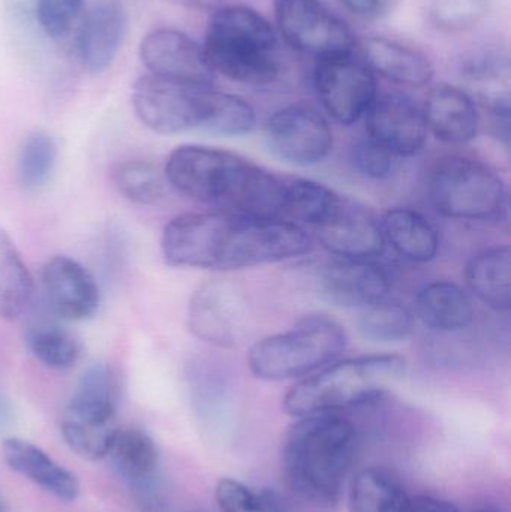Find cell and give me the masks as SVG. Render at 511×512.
Returning <instances> with one entry per match:
<instances>
[{
	"label": "cell",
	"instance_id": "cell-8",
	"mask_svg": "<svg viewBox=\"0 0 511 512\" xmlns=\"http://www.w3.org/2000/svg\"><path fill=\"white\" fill-rule=\"evenodd\" d=\"M120 399L119 376L108 364H95L78 381L62 417V435L78 456L92 462L110 453Z\"/></svg>",
	"mask_w": 511,
	"mask_h": 512
},
{
	"label": "cell",
	"instance_id": "cell-23",
	"mask_svg": "<svg viewBox=\"0 0 511 512\" xmlns=\"http://www.w3.org/2000/svg\"><path fill=\"white\" fill-rule=\"evenodd\" d=\"M462 75L483 107L497 119H510V60L506 51L480 48L462 62Z\"/></svg>",
	"mask_w": 511,
	"mask_h": 512
},
{
	"label": "cell",
	"instance_id": "cell-19",
	"mask_svg": "<svg viewBox=\"0 0 511 512\" xmlns=\"http://www.w3.org/2000/svg\"><path fill=\"white\" fill-rule=\"evenodd\" d=\"M128 15L120 0H99L84 17L77 36L78 59L86 71L110 68L125 41Z\"/></svg>",
	"mask_w": 511,
	"mask_h": 512
},
{
	"label": "cell",
	"instance_id": "cell-16",
	"mask_svg": "<svg viewBox=\"0 0 511 512\" xmlns=\"http://www.w3.org/2000/svg\"><path fill=\"white\" fill-rule=\"evenodd\" d=\"M321 294L345 309H366L386 300L389 274L368 259L339 258L329 262L318 277Z\"/></svg>",
	"mask_w": 511,
	"mask_h": 512
},
{
	"label": "cell",
	"instance_id": "cell-43",
	"mask_svg": "<svg viewBox=\"0 0 511 512\" xmlns=\"http://www.w3.org/2000/svg\"><path fill=\"white\" fill-rule=\"evenodd\" d=\"M474 512H503V511L498 510L497 507H483V508H479V510H476Z\"/></svg>",
	"mask_w": 511,
	"mask_h": 512
},
{
	"label": "cell",
	"instance_id": "cell-26",
	"mask_svg": "<svg viewBox=\"0 0 511 512\" xmlns=\"http://www.w3.org/2000/svg\"><path fill=\"white\" fill-rule=\"evenodd\" d=\"M471 291L498 312L511 304V254L509 246L486 249L468 262L465 270Z\"/></svg>",
	"mask_w": 511,
	"mask_h": 512
},
{
	"label": "cell",
	"instance_id": "cell-35",
	"mask_svg": "<svg viewBox=\"0 0 511 512\" xmlns=\"http://www.w3.org/2000/svg\"><path fill=\"white\" fill-rule=\"evenodd\" d=\"M222 512H294L281 495L255 490L233 478H222L215 490Z\"/></svg>",
	"mask_w": 511,
	"mask_h": 512
},
{
	"label": "cell",
	"instance_id": "cell-12",
	"mask_svg": "<svg viewBox=\"0 0 511 512\" xmlns=\"http://www.w3.org/2000/svg\"><path fill=\"white\" fill-rule=\"evenodd\" d=\"M314 84L324 110L341 125L365 116L378 95L374 72L353 53L318 59Z\"/></svg>",
	"mask_w": 511,
	"mask_h": 512
},
{
	"label": "cell",
	"instance_id": "cell-2",
	"mask_svg": "<svg viewBox=\"0 0 511 512\" xmlns=\"http://www.w3.org/2000/svg\"><path fill=\"white\" fill-rule=\"evenodd\" d=\"M164 174L180 194L221 212L282 219L287 182L237 153L180 146L168 156Z\"/></svg>",
	"mask_w": 511,
	"mask_h": 512
},
{
	"label": "cell",
	"instance_id": "cell-1",
	"mask_svg": "<svg viewBox=\"0 0 511 512\" xmlns=\"http://www.w3.org/2000/svg\"><path fill=\"white\" fill-rule=\"evenodd\" d=\"M311 248V237L294 222L221 210L177 216L161 239L162 255L173 267L215 271L273 264Z\"/></svg>",
	"mask_w": 511,
	"mask_h": 512
},
{
	"label": "cell",
	"instance_id": "cell-41",
	"mask_svg": "<svg viewBox=\"0 0 511 512\" xmlns=\"http://www.w3.org/2000/svg\"><path fill=\"white\" fill-rule=\"evenodd\" d=\"M405 512H461L452 502L434 496H410Z\"/></svg>",
	"mask_w": 511,
	"mask_h": 512
},
{
	"label": "cell",
	"instance_id": "cell-34",
	"mask_svg": "<svg viewBox=\"0 0 511 512\" xmlns=\"http://www.w3.org/2000/svg\"><path fill=\"white\" fill-rule=\"evenodd\" d=\"M57 159V146L47 132H33L18 156V179L27 191L42 188L50 179Z\"/></svg>",
	"mask_w": 511,
	"mask_h": 512
},
{
	"label": "cell",
	"instance_id": "cell-9",
	"mask_svg": "<svg viewBox=\"0 0 511 512\" xmlns=\"http://www.w3.org/2000/svg\"><path fill=\"white\" fill-rule=\"evenodd\" d=\"M218 90L144 75L132 90V107L144 126L158 134L209 132Z\"/></svg>",
	"mask_w": 511,
	"mask_h": 512
},
{
	"label": "cell",
	"instance_id": "cell-31",
	"mask_svg": "<svg viewBox=\"0 0 511 512\" xmlns=\"http://www.w3.org/2000/svg\"><path fill=\"white\" fill-rule=\"evenodd\" d=\"M111 179L126 200L141 206L161 200L167 185L164 171L147 161L119 162L111 170Z\"/></svg>",
	"mask_w": 511,
	"mask_h": 512
},
{
	"label": "cell",
	"instance_id": "cell-4",
	"mask_svg": "<svg viewBox=\"0 0 511 512\" xmlns=\"http://www.w3.org/2000/svg\"><path fill=\"white\" fill-rule=\"evenodd\" d=\"M407 361L396 354L363 355L332 363L294 385L284 399L287 414H330L380 400L405 375Z\"/></svg>",
	"mask_w": 511,
	"mask_h": 512
},
{
	"label": "cell",
	"instance_id": "cell-24",
	"mask_svg": "<svg viewBox=\"0 0 511 512\" xmlns=\"http://www.w3.org/2000/svg\"><path fill=\"white\" fill-rule=\"evenodd\" d=\"M420 321L441 333L464 330L474 319V306L467 292L449 280L429 283L417 295Z\"/></svg>",
	"mask_w": 511,
	"mask_h": 512
},
{
	"label": "cell",
	"instance_id": "cell-39",
	"mask_svg": "<svg viewBox=\"0 0 511 512\" xmlns=\"http://www.w3.org/2000/svg\"><path fill=\"white\" fill-rule=\"evenodd\" d=\"M38 0H5V11L15 27L26 29L30 24L38 26L36 20Z\"/></svg>",
	"mask_w": 511,
	"mask_h": 512
},
{
	"label": "cell",
	"instance_id": "cell-25",
	"mask_svg": "<svg viewBox=\"0 0 511 512\" xmlns=\"http://www.w3.org/2000/svg\"><path fill=\"white\" fill-rule=\"evenodd\" d=\"M384 240L399 255L414 262H429L438 254L440 240L431 222L411 209H390L381 221Z\"/></svg>",
	"mask_w": 511,
	"mask_h": 512
},
{
	"label": "cell",
	"instance_id": "cell-11",
	"mask_svg": "<svg viewBox=\"0 0 511 512\" xmlns=\"http://www.w3.org/2000/svg\"><path fill=\"white\" fill-rule=\"evenodd\" d=\"M275 17L285 41L309 56H341L356 48L350 27L318 0H276Z\"/></svg>",
	"mask_w": 511,
	"mask_h": 512
},
{
	"label": "cell",
	"instance_id": "cell-30",
	"mask_svg": "<svg viewBox=\"0 0 511 512\" xmlns=\"http://www.w3.org/2000/svg\"><path fill=\"white\" fill-rule=\"evenodd\" d=\"M338 194L312 180L296 179L287 183L282 216L317 228L338 206ZM297 225V224H296Z\"/></svg>",
	"mask_w": 511,
	"mask_h": 512
},
{
	"label": "cell",
	"instance_id": "cell-37",
	"mask_svg": "<svg viewBox=\"0 0 511 512\" xmlns=\"http://www.w3.org/2000/svg\"><path fill=\"white\" fill-rule=\"evenodd\" d=\"M87 0H38L36 20L39 29L51 39H62L71 32Z\"/></svg>",
	"mask_w": 511,
	"mask_h": 512
},
{
	"label": "cell",
	"instance_id": "cell-13",
	"mask_svg": "<svg viewBox=\"0 0 511 512\" xmlns=\"http://www.w3.org/2000/svg\"><path fill=\"white\" fill-rule=\"evenodd\" d=\"M264 138L270 152L297 167L320 164L333 149V132L323 114L309 105H290L267 120Z\"/></svg>",
	"mask_w": 511,
	"mask_h": 512
},
{
	"label": "cell",
	"instance_id": "cell-28",
	"mask_svg": "<svg viewBox=\"0 0 511 512\" xmlns=\"http://www.w3.org/2000/svg\"><path fill=\"white\" fill-rule=\"evenodd\" d=\"M410 496L401 484L380 469H363L350 489V512H405Z\"/></svg>",
	"mask_w": 511,
	"mask_h": 512
},
{
	"label": "cell",
	"instance_id": "cell-6",
	"mask_svg": "<svg viewBox=\"0 0 511 512\" xmlns=\"http://www.w3.org/2000/svg\"><path fill=\"white\" fill-rule=\"evenodd\" d=\"M347 346L344 327L327 315H309L290 330L252 346L248 363L257 378L288 381L306 378L335 363Z\"/></svg>",
	"mask_w": 511,
	"mask_h": 512
},
{
	"label": "cell",
	"instance_id": "cell-32",
	"mask_svg": "<svg viewBox=\"0 0 511 512\" xmlns=\"http://www.w3.org/2000/svg\"><path fill=\"white\" fill-rule=\"evenodd\" d=\"M30 354L53 370H69L80 360V342L57 325H36L26 334Z\"/></svg>",
	"mask_w": 511,
	"mask_h": 512
},
{
	"label": "cell",
	"instance_id": "cell-7",
	"mask_svg": "<svg viewBox=\"0 0 511 512\" xmlns=\"http://www.w3.org/2000/svg\"><path fill=\"white\" fill-rule=\"evenodd\" d=\"M428 192L437 212L456 221L500 222L509 210L503 177L470 156L438 159L429 174Z\"/></svg>",
	"mask_w": 511,
	"mask_h": 512
},
{
	"label": "cell",
	"instance_id": "cell-18",
	"mask_svg": "<svg viewBox=\"0 0 511 512\" xmlns=\"http://www.w3.org/2000/svg\"><path fill=\"white\" fill-rule=\"evenodd\" d=\"M42 285L51 309L66 321H84L98 312V285L75 259L51 258L42 270Z\"/></svg>",
	"mask_w": 511,
	"mask_h": 512
},
{
	"label": "cell",
	"instance_id": "cell-5",
	"mask_svg": "<svg viewBox=\"0 0 511 512\" xmlns=\"http://www.w3.org/2000/svg\"><path fill=\"white\" fill-rule=\"evenodd\" d=\"M203 48L215 74L219 72L236 83L266 86L281 72L275 29L248 6L216 9Z\"/></svg>",
	"mask_w": 511,
	"mask_h": 512
},
{
	"label": "cell",
	"instance_id": "cell-42",
	"mask_svg": "<svg viewBox=\"0 0 511 512\" xmlns=\"http://www.w3.org/2000/svg\"><path fill=\"white\" fill-rule=\"evenodd\" d=\"M176 5L185 6L189 9H198V11H210L218 6L219 0H170Z\"/></svg>",
	"mask_w": 511,
	"mask_h": 512
},
{
	"label": "cell",
	"instance_id": "cell-14",
	"mask_svg": "<svg viewBox=\"0 0 511 512\" xmlns=\"http://www.w3.org/2000/svg\"><path fill=\"white\" fill-rule=\"evenodd\" d=\"M140 59L155 77L213 87L216 74L204 48L180 30L159 27L147 33L140 44Z\"/></svg>",
	"mask_w": 511,
	"mask_h": 512
},
{
	"label": "cell",
	"instance_id": "cell-15",
	"mask_svg": "<svg viewBox=\"0 0 511 512\" xmlns=\"http://www.w3.org/2000/svg\"><path fill=\"white\" fill-rule=\"evenodd\" d=\"M369 138L395 156L416 155L426 143L425 116L407 96L383 93L366 111Z\"/></svg>",
	"mask_w": 511,
	"mask_h": 512
},
{
	"label": "cell",
	"instance_id": "cell-22",
	"mask_svg": "<svg viewBox=\"0 0 511 512\" xmlns=\"http://www.w3.org/2000/svg\"><path fill=\"white\" fill-rule=\"evenodd\" d=\"M359 48L369 69L390 83L423 87L434 78L431 60L416 48L383 36L362 39Z\"/></svg>",
	"mask_w": 511,
	"mask_h": 512
},
{
	"label": "cell",
	"instance_id": "cell-17",
	"mask_svg": "<svg viewBox=\"0 0 511 512\" xmlns=\"http://www.w3.org/2000/svg\"><path fill=\"white\" fill-rule=\"evenodd\" d=\"M315 230L324 248L339 258L371 261L386 248L381 225L365 210L342 198Z\"/></svg>",
	"mask_w": 511,
	"mask_h": 512
},
{
	"label": "cell",
	"instance_id": "cell-3",
	"mask_svg": "<svg viewBox=\"0 0 511 512\" xmlns=\"http://www.w3.org/2000/svg\"><path fill=\"white\" fill-rule=\"evenodd\" d=\"M357 430L338 412L300 417L282 448L285 478L302 502L330 511L338 505L356 460Z\"/></svg>",
	"mask_w": 511,
	"mask_h": 512
},
{
	"label": "cell",
	"instance_id": "cell-44",
	"mask_svg": "<svg viewBox=\"0 0 511 512\" xmlns=\"http://www.w3.org/2000/svg\"><path fill=\"white\" fill-rule=\"evenodd\" d=\"M8 508H6V502L3 501L2 496H0V512H6Z\"/></svg>",
	"mask_w": 511,
	"mask_h": 512
},
{
	"label": "cell",
	"instance_id": "cell-27",
	"mask_svg": "<svg viewBox=\"0 0 511 512\" xmlns=\"http://www.w3.org/2000/svg\"><path fill=\"white\" fill-rule=\"evenodd\" d=\"M35 285L11 237L0 227V318L14 321L29 306Z\"/></svg>",
	"mask_w": 511,
	"mask_h": 512
},
{
	"label": "cell",
	"instance_id": "cell-33",
	"mask_svg": "<svg viewBox=\"0 0 511 512\" xmlns=\"http://www.w3.org/2000/svg\"><path fill=\"white\" fill-rule=\"evenodd\" d=\"M357 325L360 334L371 342H402L413 333L414 316L402 304L383 300L363 309Z\"/></svg>",
	"mask_w": 511,
	"mask_h": 512
},
{
	"label": "cell",
	"instance_id": "cell-10",
	"mask_svg": "<svg viewBox=\"0 0 511 512\" xmlns=\"http://www.w3.org/2000/svg\"><path fill=\"white\" fill-rule=\"evenodd\" d=\"M249 319L251 310L245 291L224 277L207 280L189 301V330L218 348L242 345L249 334Z\"/></svg>",
	"mask_w": 511,
	"mask_h": 512
},
{
	"label": "cell",
	"instance_id": "cell-36",
	"mask_svg": "<svg viewBox=\"0 0 511 512\" xmlns=\"http://www.w3.org/2000/svg\"><path fill=\"white\" fill-rule=\"evenodd\" d=\"M489 0H432V23L444 32H464L476 26L486 12Z\"/></svg>",
	"mask_w": 511,
	"mask_h": 512
},
{
	"label": "cell",
	"instance_id": "cell-21",
	"mask_svg": "<svg viewBox=\"0 0 511 512\" xmlns=\"http://www.w3.org/2000/svg\"><path fill=\"white\" fill-rule=\"evenodd\" d=\"M2 456L12 471L23 475L59 501L72 502L80 496L78 478L32 442L20 438L5 439Z\"/></svg>",
	"mask_w": 511,
	"mask_h": 512
},
{
	"label": "cell",
	"instance_id": "cell-40",
	"mask_svg": "<svg viewBox=\"0 0 511 512\" xmlns=\"http://www.w3.org/2000/svg\"><path fill=\"white\" fill-rule=\"evenodd\" d=\"M348 12L363 18V20H377L389 12L390 0H338Z\"/></svg>",
	"mask_w": 511,
	"mask_h": 512
},
{
	"label": "cell",
	"instance_id": "cell-20",
	"mask_svg": "<svg viewBox=\"0 0 511 512\" xmlns=\"http://www.w3.org/2000/svg\"><path fill=\"white\" fill-rule=\"evenodd\" d=\"M426 126L438 140L447 144H465L479 134L480 114L476 102L455 86H437L426 99Z\"/></svg>",
	"mask_w": 511,
	"mask_h": 512
},
{
	"label": "cell",
	"instance_id": "cell-38",
	"mask_svg": "<svg viewBox=\"0 0 511 512\" xmlns=\"http://www.w3.org/2000/svg\"><path fill=\"white\" fill-rule=\"evenodd\" d=\"M395 158L392 152L384 149L380 144L368 138L366 141H360L354 146L351 152V161L354 168L362 176L369 179L383 180L393 173L395 168Z\"/></svg>",
	"mask_w": 511,
	"mask_h": 512
},
{
	"label": "cell",
	"instance_id": "cell-29",
	"mask_svg": "<svg viewBox=\"0 0 511 512\" xmlns=\"http://www.w3.org/2000/svg\"><path fill=\"white\" fill-rule=\"evenodd\" d=\"M108 456L123 477L144 481L158 468V450L155 442L143 430L135 427L117 429Z\"/></svg>",
	"mask_w": 511,
	"mask_h": 512
}]
</instances>
